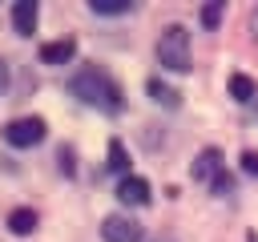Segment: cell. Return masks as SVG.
Here are the masks:
<instances>
[{"instance_id": "cell-4", "label": "cell", "mask_w": 258, "mask_h": 242, "mask_svg": "<svg viewBox=\"0 0 258 242\" xmlns=\"http://www.w3.org/2000/svg\"><path fill=\"white\" fill-rule=\"evenodd\" d=\"M101 238L105 242H141V226L129 214H109L101 222Z\"/></svg>"}, {"instance_id": "cell-18", "label": "cell", "mask_w": 258, "mask_h": 242, "mask_svg": "<svg viewBox=\"0 0 258 242\" xmlns=\"http://www.w3.org/2000/svg\"><path fill=\"white\" fill-rule=\"evenodd\" d=\"M153 242H173V238H153Z\"/></svg>"}, {"instance_id": "cell-10", "label": "cell", "mask_w": 258, "mask_h": 242, "mask_svg": "<svg viewBox=\"0 0 258 242\" xmlns=\"http://www.w3.org/2000/svg\"><path fill=\"white\" fill-rule=\"evenodd\" d=\"M89 8H93L97 16H121V12L133 8V0H89Z\"/></svg>"}, {"instance_id": "cell-16", "label": "cell", "mask_w": 258, "mask_h": 242, "mask_svg": "<svg viewBox=\"0 0 258 242\" xmlns=\"http://www.w3.org/2000/svg\"><path fill=\"white\" fill-rule=\"evenodd\" d=\"M250 32H254V40H258V8L250 12Z\"/></svg>"}, {"instance_id": "cell-2", "label": "cell", "mask_w": 258, "mask_h": 242, "mask_svg": "<svg viewBox=\"0 0 258 242\" xmlns=\"http://www.w3.org/2000/svg\"><path fill=\"white\" fill-rule=\"evenodd\" d=\"M157 65L169 73H189V32L181 24H165L157 36Z\"/></svg>"}, {"instance_id": "cell-19", "label": "cell", "mask_w": 258, "mask_h": 242, "mask_svg": "<svg viewBox=\"0 0 258 242\" xmlns=\"http://www.w3.org/2000/svg\"><path fill=\"white\" fill-rule=\"evenodd\" d=\"M250 242H258V238H250Z\"/></svg>"}, {"instance_id": "cell-14", "label": "cell", "mask_w": 258, "mask_h": 242, "mask_svg": "<svg viewBox=\"0 0 258 242\" xmlns=\"http://www.w3.org/2000/svg\"><path fill=\"white\" fill-rule=\"evenodd\" d=\"M222 12H226L222 4H206V8H202V24H206V28H214V24L222 20Z\"/></svg>"}, {"instance_id": "cell-3", "label": "cell", "mask_w": 258, "mask_h": 242, "mask_svg": "<svg viewBox=\"0 0 258 242\" xmlns=\"http://www.w3.org/2000/svg\"><path fill=\"white\" fill-rule=\"evenodd\" d=\"M4 141L16 145V149L40 145V141H44V121H40V117H16V121L4 125Z\"/></svg>"}, {"instance_id": "cell-7", "label": "cell", "mask_w": 258, "mask_h": 242, "mask_svg": "<svg viewBox=\"0 0 258 242\" xmlns=\"http://www.w3.org/2000/svg\"><path fill=\"white\" fill-rule=\"evenodd\" d=\"M77 56V40H48V44H40V60L44 65H64V60H73Z\"/></svg>"}, {"instance_id": "cell-13", "label": "cell", "mask_w": 258, "mask_h": 242, "mask_svg": "<svg viewBox=\"0 0 258 242\" xmlns=\"http://www.w3.org/2000/svg\"><path fill=\"white\" fill-rule=\"evenodd\" d=\"M109 169L129 177V153H125V145H121V141H109Z\"/></svg>"}, {"instance_id": "cell-9", "label": "cell", "mask_w": 258, "mask_h": 242, "mask_svg": "<svg viewBox=\"0 0 258 242\" xmlns=\"http://www.w3.org/2000/svg\"><path fill=\"white\" fill-rule=\"evenodd\" d=\"M8 230H12V234H32V230H36V210H28V206L12 210V214H8Z\"/></svg>"}, {"instance_id": "cell-8", "label": "cell", "mask_w": 258, "mask_h": 242, "mask_svg": "<svg viewBox=\"0 0 258 242\" xmlns=\"http://www.w3.org/2000/svg\"><path fill=\"white\" fill-rule=\"evenodd\" d=\"M194 177H202V182L214 186V177H222V153L218 149H202L198 161H194Z\"/></svg>"}, {"instance_id": "cell-6", "label": "cell", "mask_w": 258, "mask_h": 242, "mask_svg": "<svg viewBox=\"0 0 258 242\" xmlns=\"http://www.w3.org/2000/svg\"><path fill=\"white\" fill-rule=\"evenodd\" d=\"M36 0H16L12 4V28L20 32V36H32L36 32Z\"/></svg>"}, {"instance_id": "cell-5", "label": "cell", "mask_w": 258, "mask_h": 242, "mask_svg": "<svg viewBox=\"0 0 258 242\" xmlns=\"http://www.w3.org/2000/svg\"><path fill=\"white\" fill-rule=\"evenodd\" d=\"M117 198H121L125 206H145V202H149V182H145V177H137V173L121 177V186H117Z\"/></svg>"}, {"instance_id": "cell-17", "label": "cell", "mask_w": 258, "mask_h": 242, "mask_svg": "<svg viewBox=\"0 0 258 242\" xmlns=\"http://www.w3.org/2000/svg\"><path fill=\"white\" fill-rule=\"evenodd\" d=\"M4 85H8V65L0 60V93H4Z\"/></svg>"}, {"instance_id": "cell-12", "label": "cell", "mask_w": 258, "mask_h": 242, "mask_svg": "<svg viewBox=\"0 0 258 242\" xmlns=\"http://www.w3.org/2000/svg\"><path fill=\"white\" fill-rule=\"evenodd\" d=\"M145 89H149V97H153V101H157V105H165V109H173V105H177V93H173V89H169V85H161V81H157V77H153V81H149V85H145Z\"/></svg>"}, {"instance_id": "cell-11", "label": "cell", "mask_w": 258, "mask_h": 242, "mask_svg": "<svg viewBox=\"0 0 258 242\" xmlns=\"http://www.w3.org/2000/svg\"><path fill=\"white\" fill-rule=\"evenodd\" d=\"M230 97H234V101H254V81H250L246 73H234V77H230Z\"/></svg>"}, {"instance_id": "cell-1", "label": "cell", "mask_w": 258, "mask_h": 242, "mask_svg": "<svg viewBox=\"0 0 258 242\" xmlns=\"http://www.w3.org/2000/svg\"><path fill=\"white\" fill-rule=\"evenodd\" d=\"M69 93H73L81 105H93V109H101V113H117V109L125 105V101H121V85H117L105 69H97V65L73 73Z\"/></svg>"}, {"instance_id": "cell-15", "label": "cell", "mask_w": 258, "mask_h": 242, "mask_svg": "<svg viewBox=\"0 0 258 242\" xmlns=\"http://www.w3.org/2000/svg\"><path fill=\"white\" fill-rule=\"evenodd\" d=\"M242 169H246V173H258V153H254V149L242 153Z\"/></svg>"}]
</instances>
